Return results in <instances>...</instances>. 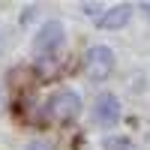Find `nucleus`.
<instances>
[{"label": "nucleus", "mask_w": 150, "mask_h": 150, "mask_svg": "<svg viewBox=\"0 0 150 150\" xmlns=\"http://www.w3.org/2000/svg\"><path fill=\"white\" fill-rule=\"evenodd\" d=\"M111 69H114V51L105 45H96L90 48V51L84 54V72H87V78H93V81H102L111 75Z\"/></svg>", "instance_id": "nucleus-1"}, {"label": "nucleus", "mask_w": 150, "mask_h": 150, "mask_svg": "<svg viewBox=\"0 0 150 150\" xmlns=\"http://www.w3.org/2000/svg\"><path fill=\"white\" fill-rule=\"evenodd\" d=\"M63 45V24L60 21H45L33 39V54L36 57H51Z\"/></svg>", "instance_id": "nucleus-2"}, {"label": "nucleus", "mask_w": 150, "mask_h": 150, "mask_svg": "<svg viewBox=\"0 0 150 150\" xmlns=\"http://www.w3.org/2000/svg\"><path fill=\"white\" fill-rule=\"evenodd\" d=\"M78 111H81V96L72 90H57L48 102V114L54 120H75Z\"/></svg>", "instance_id": "nucleus-3"}, {"label": "nucleus", "mask_w": 150, "mask_h": 150, "mask_svg": "<svg viewBox=\"0 0 150 150\" xmlns=\"http://www.w3.org/2000/svg\"><path fill=\"white\" fill-rule=\"evenodd\" d=\"M93 120L99 126H111V123L120 120V102L114 93H102L96 99V108H93Z\"/></svg>", "instance_id": "nucleus-4"}, {"label": "nucleus", "mask_w": 150, "mask_h": 150, "mask_svg": "<svg viewBox=\"0 0 150 150\" xmlns=\"http://www.w3.org/2000/svg\"><path fill=\"white\" fill-rule=\"evenodd\" d=\"M129 15H132V6L129 3H117V6H111L108 12H102V15L96 18V24L105 27V30H117V27H123V24L129 21Z\"/></svg>", "instance_id": "nucleus-5"}, {"label": "nucleus", "mask_w": 150, "mask_h": 150, "mask_svg": "<svg viewBox=\"0 0 150 150\" xmlns=\"http://www.w3.org/2000/svg\"><path fill=\"white\" fill-rule=\"evenodd\" d=\"M102 150H135V144L123 135H108V138H102Z\"/></svg>", "instance_id": "nucleus-6"}, {"label": "nucleus", "mask_w": 150, "mask_h": 150, "mask_svg": "<svg viewBox=\"0 0 150 150\" xmlns=\"http://www.w3.org/2000/svg\"><path fill=\"white\" fill-rule=\"evenodd\" d=\"M24 150H51V144H48V141H30Z\"/></svg>", "instance_id": "nucleus-7"}, {"label": "nucleus", "mask_w": 150, "mask_h": 150, "mask_svg": "<svg viewBox=\"0 0 150 150\" xmlns=\"http://www.w3.org/2000/svg\"><path fill=\"white\" fill-rule=\"evenodd\" d=\"M141 9H144V15L150 18V0H147V3H141Z\"/></svg>", "instance_id": "nucleus-8"}]
</instances>
